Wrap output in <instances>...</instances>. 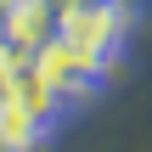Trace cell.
Listing matches in <instances>:
<instances>
[{"instance_id": "6da1fadb", "label": "cell", "mask_w": 152, "mask_h": 152, "mask_svg": "<svg viewBox=\"0 0 152 152\" xmlns=\"http://www.w3.org/2000/svg\"><path fill=\"white\" fill-rule=\"evenodd\" d=\"M141 17H147L141 0H68L56 34H68V39H73L85 56H96L107 73H118V62H124V51H130V39H135Z\"/></svg>"}, {"instance_id": "7a4b0ae2", "label": "cell", "mask_w": 152, "mask_h": 152, "mask_svg": "<svg viewBox=\"0 0 152 152\" xmlns=\"http://www.w3.org/2000/svg\"><path fill=\"white\" fill-rule=\"evenodd\" d=\"M34 68L45 73V85H51V90H56L68 107H85V102H96V96L107 90V79H113V73H107L96 56H85V51H79L68 34H51V39L34 51Z\"/></svg>"}, {"instance_id": "3957f363", "label": "cell", "mask_w": 152, "mask_h": 152, "mask_svg": "<svg viewBox=\"0 0 152 152\" xmlns=\"http://www.w3.org/2000/svg\"><path fill=\"white\" fill-rule=\"evenodd\" d=\"M56 135V124L45 113H34L23 96L0 90V152H45Z\"/></svg>"}, {"instance_id": "277c9868", "label": "cell", "mask_w": 152, "mask_h": 152, "mask_svg": "<svg viewBox=\"0 0 152 152\" xmlns=\"http://www.w3.org/2000/svg\"><path fill=\"white\" fill-rule=\"evenodd\" d=\"M56 28H62V0H17V11L0 23V34H11L28 51H39Z\"/></svg>"}, {"instance_id": "5b68a950", "label": "cell", "mask_w": 152, "mask_h": 152, "mask_svg": "<svg viewBox=\"0 0 152 152\" xmlns=\"http://www.w3.org/2000/svg\"><path fill=\"white\" fill-rule=\"evenodd\" d=\"M11 11H17V0H0V23H6V17H11Z\"/></svg>"}]
</instances>
